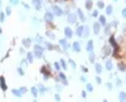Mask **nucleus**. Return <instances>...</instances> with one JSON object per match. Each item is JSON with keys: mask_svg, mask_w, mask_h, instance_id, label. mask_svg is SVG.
I'll return each instance as SVG.
<instances>
[{"mask_svg": "<svg viewBox=\"0 0 126 102\" xmlns=\"http://www.w3.org/2000/svg\"><path fill=\"white\" fill-rule=\"evenodd\" d=\"M44 20L48 22V23H51L53 20V14L51 12H49V11L45 12V14H44Z\"/></svg>", "mask_w": 126, "mask_h": 102, "instance_id": "1", "label": "nucleus"}, {"mask_svg": "<svg viewBox=\"0 0 126 102\" xmlns=\"http://www.w3.org/2000/svg\"><path fill=\"white\" fill-rule=\"evenodd\" d=\"M52 11H53V13L52 14H55V15H58V17H61L62 14H63V11L58 7V6H52Z\"/></svg>", "mask_w": 126, "mask_h": 102, "instance_id": "2", "label": "nucleus"}, {"mask_svg": "<svg viewBox=\"0 0 126 102\" xmlns=\"http://www.w3.org/2000/svg\"><path fill=\"white\" fill-rule=\"evenodd\" d=\"M32 5L36 10H41L42 8V3L39 1V0H32Z\"/></svg>", "mask_w": 126, "mask_h": 102, "instance_id": "3", "label": "nucleus"}, {"mask_svg": "<svg viewBox=\"0 0 126 102\" xmlns=\"http://www.w3.org/2000/svg\"><path fill=\"white\" fill-rule=\"evenodd\" d=\"M68 22H69V23H75V22H76V17H75V14L69 13V15H68Z\"/></svg>", "mask_w": 126, "mask_h": 102, "instance_id": "4", "label": "nucleus"}, {"mask_svg": "<svg viewBox=\"0 0 126 102\" xmlns=\"http://www.w3.org/2000/svg\"><path fill=\"white\" fill-rule=\"evenodd\" d=\"M0 86H1V89L3 90H6L7 89V87H6V83H5V81L1 78V80H0Z\"/></svg>", "mask_w": 126, "mask_h": 102, "instance_id": "5", "label": "nucleus"}, {"mask_svg": "<svg viewBox=\"0 0 126 102\" xmlns=\"http://www.w3.org/2000/svg\"><path fill=\"white\" fill-rule=\"evenodd\" d=\"M23 44H24V46L29 47V46H30V44H31V40H30L29 38H26V39H23Z\"/></svg>", "mask_w": 126, "mask_h": 102, "instance_id": "6", "label": "nucleus"}, {"mask_svg": "<svg viewBox=\"0 0 126 102\" xmlns=\"http://www.w3.org/2000/svg\"><path fill=\"white\" fill-rule=\"evenodd\" d=\"M64 32H65V36H67V37H71V35H73V32H71V30H70L69 27H67V29L64 30Z\"/></svg>", "mask_w": 126, "mask_h": 102, "instance_id": "7", "label": "nucleus"}, {"mask_svg": "<svg viewBox=\"0 0 126 102\" xmlns=\"http://www.w3.org/2000/svg\"><path fill=\"white\" fill-rule=\"evenodd\" d=\"M12 93H13V94L17 96V97H20V96H22V93H20V90H18V89H13V90H12Z\"/></svg>", "mask_w": 126, "mask_h": 102, "instance_id": "8", "label": "nucleus"}, {"mask_svg": "<svg viewBox=\"0 0 126 102\" xmlns=\"http://www.w3.org/2000/svg\"><path fill=\"white\" fill-rule=\"evenodd\" d=\"M86 7L88 10H91L92 8V0H87V3H86Z\"/></svg>", "mask_w": 126, "mask_h": 102, "instance_id": "9", "label": "nucleus"}, {"mask_svg": "<svg viewBox=\"0 0 126 102\" xmlns=\"http://www.w3.org/2000/svg\"><path fill=\"white\" fill-rule=\"evenodd\" d=\"M27 59H29V62H30V63H32V61H33V55H32L31 52H29V54H27Z\"/></svg>", "mask_w": 126, "mask_h": 102, "instance_id": "10", "label": "nucleus"}, {"mask_svg": "<svg viewBox=\"0 0 126 102\" xmlns=\"http://www.w3.org/2000/svg\"><path fill=\"white\" fill-rule=\"evenodd\" d=\"M19 1H20V0H10V3L13 5V6H15V5H18V4H19Z\"/></svg>", "mask_w": 126, "mask_h": 102, "instance_id": "11", "label": "nucleus"}, {"mask_svg": "<svg viewBox=\"0 0 126 102\" xmlns=\"http://www.w3.org/2000/svg\"><path fill=\"white\" fill-rule=\"evenodd\" d=\"M77 14H79V17H80V18H81L82 20H84V17H83V13H82V11H81V10H79V11H77Z\"/></svg>", "mask_w": 126, "mask_h": 102, "instance_id": "12", "label": "nucleus"}, {"mask_svg": "<svg viewBox=\"0 0 126 102\" xmlns=\"http://www.w3.org/2000/svg\"><path fill=\"white\" fill-rule=\"evenodd\" d=\"M4 20H5V13L1 12V13H0V22H3V23H4Z\"/></svg>", "mask_w": 126, "mask_h": 102, "instance_id": "13", "label": "nucleus"}, {"mask_svg": "<svg viewBox=\"0 0 126 102\" xmlns=\"http://www.w3.org/2000/svg\"><path fill=\"white\" fill-rule=\"evenodd\" d=\"M31 93L33 94V96H34V97L37 96V89H36V88H32V89H31Z\"/></svg>", "mask_w": 126, "mask_h": 102, "instance_id": "14", "label": "nucleus"}, {"mask_svg": "<svg viewBox=\"0 0 126 102\" xmlns=\"http://www.w3.org/2000/svg\"><path fill=\"white\" fill-rule=\"evenodd\" d=\"M74 50H75V51H79V50H80V45H79V43H75V44H74Z\"/></svg>", "mask_w": 126, "mask_h": 102, "instance_id": "15", "label": "nucleus"}, {"mask_svg": "<svg viewBox=\"0 0 126 102\" xmlns=\"http://www.w3.org/2000/svg\"><path fill=\"white\" fill-rule=\"evenodd\" d=\"M106 12L108 13V14H111V13H112V6H108V7H107V8H106Z\"/></svg>", "mask_w": 126, "mask_h": 102, "instance_id": "16", "label": "nucleus"}, {"mask_svg": "<svg viewBox=\"0 0 126 102\" xmlns=\"http://www.w3.org/2000/svg\"><path fill=\"white\" fill-rule=\"evenodd\" d=\"M11 12H12V11H11V7H10V6H7V7H6V14H7V15H10V14H11Z\"/></svg>", "mask_w": 126, "mask_h": 102, "instance_id": "17", "label": "nucleus"}, {"mask_svg": "<svg viewBox=\"0 0 126 102\" xmlns=\"http://www.w3.org/2000/svg\"><path fill=\"white\" fill-rule=\"evenodd\" d=\"M34 55L37 56V57H42V52H41V51H36L34 50Z\"/></svg>", "mask_w": 126, "mask_h": 102, "instance_id": "18", "label": "nucleus"}, {"mask_svg": "<svg viewBox=\"0 0 126 102\" xmlns=\"http://www.w3.org/2000/svg\"><path fill=\"white\" fill-rule=\"evenodd\" d=\"M18 74H19V75H24V70H22V68H19V69H18Z\"/></svg>", "mask_w": 126, "mask_h": 102, "instance_id": "19", "label": "nucleus"}, {"mask_svg": "<svg viewBox=\"0 0 126 102\" xmlns=\"http://www.w3.org/2000/svg\"><path fill=\"white\" fill-rule=\"evenodd\" d=\"M39 91H41V93H44V91H45V88H44L43 86H39Z\"/></svg>", "mask_w": 126, "mask_h": 102, "instance_id": "20", "label": "nucleus"}, {"mask_svg": "<svg viewBox=\"0 0 126 102\" xmlns=\"http://www.w3.org/2000/svg\"><path fill=\"white\" fill-rule=\"evenodd\" d=\"M98 6H99L100 8H102V7H103V3H102V1H99V3H98Z\"/></svg>", "mask_w": 126, "mask_h": 102, "instance_id": "21", "label": "nucleus"}, {"mask_svg": "<svg viewBox=\"0 0 126 102\" xmlns=\"http://www.w3.org/2000/svg\"><path fill=\"white\" fill-rule=\"evenodd\" d=\"M61 65H62V68H63V69H67V68H65V63L61 59Z\"/></svg>", "mask_w": 126, "mask_h": 102, "instance_id": "22", "label": "nucleus"}, {"mask_svg": "<svg viewBox=\"0 0 126 102\" xmlns=\"http://www.w3.org/2000/svg\"><path fill=\"white\" fill-rule=\"evenodd\" d=\"M48 36L50 37V38H53L55 36H53V33H51V32H48Z\"/></svg>", "mask_w": 126, "mask_h": 102, "instance_id": "23", "label": "nucleus"}, {"mask_svg": "<svg viewBox=\"0 0 126 102\" xmlns=\"http://www.w3.org/2000/svg\"><path fill=\"white\" fill-rule=\"evenodd\" d=\"M19 90H20V93H25V91H26V88H24V87H23V88H20Z\"/></svg>", "mask_w": 126, "mask_h": 102, "instance_id": "24", "label": "nucleus"}, {"mask_svg": "<svg viewBox=\"0 0 126 102\" xmlns=\"http://www.w3.org/2000/svg\"><path fill=\"white\" fill-rule=\"evenodd\" d=\"M55 68H56L57 70H60V64L58 63H55Z\"/></svg>", "mask_w": 126, "mask_h": 102, "instance_id": "25", "label": "nucleus"}, {"mask_svg": "<svg viewBox=\"0 0 126 102\" xmlns=\"http://www.w3.org/2000/svg\"><path fill=\"white\" fill-rule=\"evenodd\" d=\"M122 15L126 18V8H124V10H122Z\"/></svg>", "mask_w": 126, "mask_h": 102, "instance_id": "26", "label": "nucleus"}, {"mask_svg": "<svg viewBox=\"0 0 126 102\" xmlns=\"http://www.w3.org/2000/svg\"><path fill=\"white\" fill-rule=\"evenodd\" d=\"M99 29H100V27H99V25H98V24H95V32H98V31H99Z\"/></svg>", "mask_w": 126, "mask_h": 102, "instance_id": "27", "label": "nucleus"}, {"mask_svg": "<svg viewBox=\"0 0 126 102\" xmlns=\"http://www.w3.org/2000/svg\"><path fill=\"white\" fill-rule=\"evenodd\" d=\"M100 20H101L102 24H105V18H103V17H100Z\"/></svg>", "mask_w": 126, "mask_h": 102, "instance_id": "28", "label": "nucleus"}, {"mask_svg": "<svg viewBox=\"0 0 126 102\" xmlns=\"http://www.w3.org/2000/svg\"><path fill=\"white\" fill-rule=\"evenodd\" d=\"M88 50H92V43L88 44Z\"/></svg>", "mask_w": 126, "mask_h": 102, "instance_id": "29", "label": "nucleus"}, {"mask_svg": "<svg viewBox=\"0 0 126 102\" xmlns=\"http://www.w3.org/2000/svg\"><path fill=\"white\" fill-rule=\"evenodd\" d=\"M77 33H79V35H81V33H82V29H81V27L79 29V31H77Z\"/></svg>", "mask_w": 126, "mask_h": 102, "instance_id": "30", "label": "nucleus"}, {"mask_svg": "<svg viewBox=\"0 0 126 102\" xmlns=\"http://www.w3.org/2000/svg\"><path fill=\"white\" fill-rule=\"evenodd\" d=\"M0 7H1V0H0Z\"/></svg>", "mask_w": 126, "mask_h": 102, "instance_id": "31", "label": "nucleus"}, {"mask_svg": "<svg viewBox=\"0 0 126 102\" xmlns=\"http://www.w3.org/2000/svg\"><path fill=\"white\" fill-rule=\"evenodd\" d=\"M1 32H3V31H1V27H0V33H1Z\"/></svg>", "mask_w": 126, "mask_h": 102, "instance_id": "32", "label": "nucleus"}, {"mask_svg": "<svg viewBox=\"0 0 126 102\" xmlns=\"http://www.w3.org/2000/svg\"><path fill=\"white\" fill-rule=\"evenodd\" d=\"M114 1H118V0H114Z\"/></svg>", "mask_w": 126, "mask_h": 102, "instance_id": "33", "label": "nucleus"}, {"mask_svg": "<svg viewBox=\"0 0 126 102\" xmlns=\"http://www.w3.org/2000/svg\"><path fill=\"white\" fill-rule=\"evenodd\" d=\"M125 1H126V0H125Z\"/></svg>", "mask_w": 126, "mask_h": 102, "instance_id": "34", "label": "nucleus"}]
</instances>
